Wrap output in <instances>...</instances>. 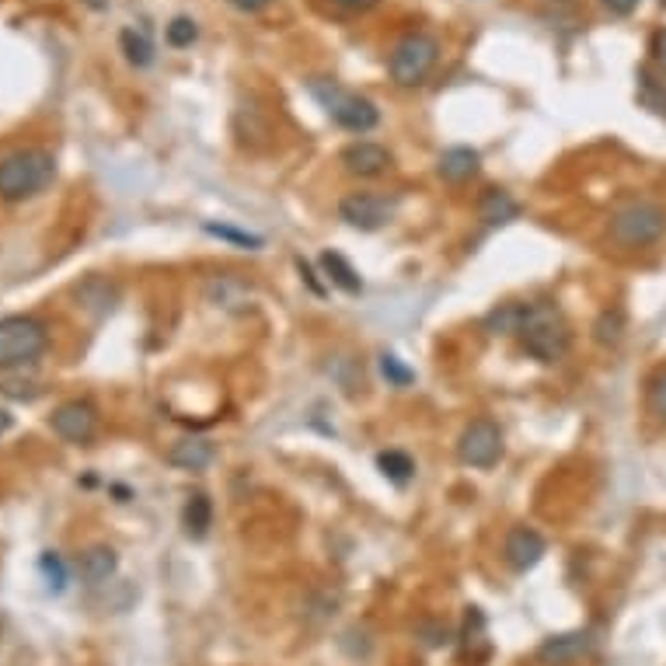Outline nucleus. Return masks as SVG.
Returning a JSON list of instances; mask_svg holds the SVG:
<instances>
[{"label": "nucleus", "mask_w": 666, "mask_h": 666, "mask_svg": "<svg viewBox=\"0 0 666 666\" xmlns=\"http://www.w3.org/2000/svg\"><path fill=\"white\" fill-rule=\"evenodd\" d=\"M377 468H381V475L388 482L405 485L415 475V461L405 451H384V454H377Z\"/></svg>", "instance_id": "obj_21"}, {"label": "nucleus", "mask_w": 666, "mask_h": 666, "mask_svg": "<svg viewBox=\"0 0 666 666\" xmlns=\"http://www.w3.org/2000/svg\"><path fill=\"white\" fill-rule=\"evenodd\" d=\"M39 569H42V575H46V583H50V590H63L66 586V569H63V559L56 551H42V559H39Z\"/></svg>", "instance_id": "obj_26"}, {"label": "nucleus", "mask_w": 666, "mask_h": 666, "mask_svg": "<svg viewBox=\"0 0 666 666\" xmlns=\"http://www.w3.org/2000/svg\"><path fill=\"white\" fill-rule=\"evenodd\" d=\"M331 8H339V11H346V14H363V11H373L381 0H328Z\"/></svg>", "instance_id": "obj_28"}, {"label": "nucleus", "mask_w": 666, "mask_h": 666, "mask_svg": "<svg viewBox=\"0 0 666 666\" xmlns=\"http://www.w3.org/2000/svg\"><path fill=\"white\" fill-rule=\"evenodd\" d=\"M213 457H216V447L207 436H182V440H175L168 451V464L179 472H203L213 464Z\"/></svg>", "instance_id": "obj_13"}, {"label": "nucleus", "mask_w": 666, "mask_h": 666, "mask_svg": "<svg viewBox=\"0 0 666 666\" xmlns=\"http://www.w3.org/2000/svg\"><path fill=\"white\" fill-rule=\"evenodd\" d=\"M381 373L388 377L391 384H398V388H405V384L415 381V373H412L402 360H398V357H391V352H384V357H381Z\"/></svg>", "instance_id": "obj_27"}, {"label": "nucleus", "mask_w": 666, "mask_h": 666, "mask_svg": "<svg viewBox=\"0 0 666 666\" xmlns=\"http://www.w3.org/2000/svg\"><path fill=\"white\" fill-rule=\"evenodd\" d=\"M436 60H440V42L426 32H409L405 39H398V46L391 50V60H388L391 81L402 87L423 84L433 74Z\"/></svg>", "instance_id": "obj_6"}, {"label": "nucleus", "mask_w": 666, "mask_h": 666, "mask_svg": "<svg viewBox=\"0 0 666 666\" xmlns=\"http://www.w3.org/2000/svg\"><path fill=\"white\" fill-rule=\"evenodd\" d=\"M321 269L328 273V279L336 283L342 294H349V297L363 294V279H360V273L346 262V255H339V252H325V255H321Z\"/></svg>", "instance_id": "obj_20"}, {"label": "nucleus", "mask_w": 666, "mask_h": 666, "mask_svg": "<svg viewBox=\"0 0 666 666\" xmlns=\"http://www.w3.org/2000/svg\"><path fill=\"white\" fill-rule=\"evenodd\" d=\"M50 426L66 443H92L95 433H98V412H95L92 402H81V398H74V402H63L50 415Z\"/></svg>", "instance_id": "obj_9"}, {"label": "nucleus", "mask_w": 666, "mask_h": 666, "mask_svg": "<svg viewBox=\"0 0 666 666\" xmlns=\"http://www.w3.org/2000/svg\"><path fill=\"white\" fill-rule=\"evenodd\" d=\"M653 405L666 415V373H659L653 381Z\"/></svg>", "instance_id": "obj_30"}, {"label": "nucleus", "mask_w": 666, "mask_h": 666, "mask_svg": "<svg viewBox=\"0 0 666 666\" xmlns=\"http://www.w3.org/2000/svg\"><path fill=\"white\" fill-rule=\"evenodd\" d=\"M601 4H604L611 14H621V18H625V14H632V11L638 8V0H601Z\"/></svg>", "instance_id": "obj_29"}, {"label": "nucleus", "mask_w": 666, "mask_h": 666, "mask_svg": "<svg viewBox=\"0 0 666 666\" xmlns=\"http://www.w3.org/2000/svg\"><path fill=\"white\" fill-rule=\"evenodd\" d=\"M478 216L485 220V224H509V220H517L520 216V203L509 192H503V189H488L485 195H482V203H478Z\"/></svg>", "instance_id": "obj_18"}, {"label": "nucleus", "mask_w": 666, "mask_h": 666, "mask_svg": "<svg viewBox=\"0 0 666 666\" xmlns=\"http://www.w3.org/2000/svg\"><path fill=\"white\" fill-rule=\"evenodd\" d=\"M517 336L524 342L527 357H535L538 363H559L572 346L569 318L562 315V307H554L548 300L524 307V321Z\"/></svg>", "instance_id": "obj_1"}, {"label": "nucleus", "mask_w": 666, "mask_h": 666, "mask_svg": "<svg viewBox=\"0 0 666 666\" xmlns=\"http://www.w3.org/2000/svg\"><path fill=\"white\" fill-rule=\"evenodd\" d=\"M478 161H482L478 150H472V147H451V150L440 154L436 171H440L443 182L461 186V182H472L475 175H478Z\"/></svg>", "instance_id": "obj_16"}, {"label": "nucleus", "mask_w": 666, "mask_h": 666, "mask_svg": "<svg viewBox=\"0 0 666 666\" xmlns=\"http://www.w3.org/2000/svg\"><path fill=\"white\" fill-rule=\"evenodd\" d=\"M252 286L237 276H213L207 283V300L224 310H249L252 307Z\"/></svg>", "instance_id": "obj_15"}, {"label": "nucleus", "mask_w": 666, "mask_h": 666, "mask_svg": "<svg viewBox=\"0 0 666 666\" xmlns=\"http://www.w3.org/2000/svg\"><path fill=\"white\" fill-rule=\"evenodd\" d=\"M203 231L210 234V237H220V241H228V244H237V249H249V252H258L262 249V234H252V231H237V228H231V224H203Z\"/></svg>", "instance_id": "obj_24"}, {"label": "nucleus", "mask_w": 666, "mask_h": 666, "mask_svg": "<svg viewBox=\"0 0 666 666\" xmlns=\"http://www.w3.org/2000/svg\"><path fill=\"white\" fill-rule=\"evenodd\" d=\"M46 349H50V331L39 318H29V315L0 318V370L29 367Z\"/></svg>", "instance_id": "obj_4"}, {"label": "nucleus", "mask_w": 666, "mask_h": 666, "mask_svg": "<svg viewBox=\"0 0 666 666\" xmlns=\"http://www.w3.org/2000/svg\"><path fill=\"white\" fill-rule=\"evenodd\" d=\"M653 60L659 63V71H666V29L656 32V39H653Z\"/></svg>", "instance_id": "obj_32"}, {"label": "nucleus", "mask_w": 666, "mask_h": 666, "mask_svg": "<svg viewBox=\"0 0 666 666\" xmlns=\"http://www.w3.org/2000/svg\"><path fill=\"white\" fill-rule=\"evenodd\" d=\"M84 4L92 8V11H105V8H108V0H84Z\"/></svg>", "instance_id": "obj_34"}, {"label": "nucleus", "mask_w": 666, "mask_h": 666, "mask_svg": "<svg viewBox=\"0 0 666 666\" xmlns=\"http://www.w3.org/2000/svg\"><path fill=\"white\" fill-rule=\"evenodd\" d=\"M310 95L321 102L331 123L349 133H370L377 123H381V113H377V105L370 98L346 92V87H339L336 81H310Z\"/></svg>", "instance_id": "obj_5"}, {"label": "nucleus", "mask_w": 666, "mask_h": 666, "mask_svg": "<svg viewBox=\"0 0 666 666\" xmlns=\"http://www.w3.org/2000/svg\"><path fill=\"white\" fill-rule=\"evenodd\" d=\"M77 569H81V580L87 586H105L116 575V569H119V554L108 548V545H92L87 551H81Z\"/></svg>", "instance_id": "obj_14"}, {"label": "nucleus", "mask_w": 666, "mask_h": 666, "mask_svg": "<svg viewBox=\"0 0 666 666\" xmlns=\"http://www.w3.org/2000/svg\"><path fill=\"white\" fill-rule=\"evenodd\" d=\"M56 161L50 150H14L8 158H0V199L4 203H21V199L39 195L53 182Z\"/></svg>", "instance_id": "obj_2"}, {"label": "nucleus", "mask_w": 666, "mask_h": 666, "mask_svg": "<svg viewBox=\"0 0 666 666\" xmlns=\"http://www.w3.org/2000/svg\"><path fill=\"white\" fill-rule=\"evenodd\" d=\"M182 527H186V535H189L192 541H203V538L210 535V527H213V503H210L207 493H192V496L186 499Z\"/></svg>", "instance_id": "obj_17"}, {"label": "nucleus", "mask_w": 666, "mask_h": 666, "mask_svg": "<svg viewBox=\"0 0 666 666\" xmlns=\"http://www.w3.org/2000/svg\"><path fill=\"white\" fill-rule=\"evenodd\" d=\"M593 339L601 346H607V349H617L621 339H625V315H621L617 307L604 310V315L596 318V325H593Z\"/></svg>", "instance_id": "obj_22"}, {"label": "nucleus", "mask_w": 666, "mask_h": 666, "mask_svg": "<svg viewBox=\"0 0 666 666\" xmlns=\"http://www.w3.org/2000/svg\"><path fill=\"white\" fill-rule=\"evenodd\" d=\"M457 457L468 468H493L503 457V430L493 423V419H475V423L464 426L461 440H457Z\"/></svg>", "instance_id": "obj_8"}, {"label": "nucleus", "mask_w": 666, "mask_h": 666, "mask_svg": "<svg viewBox=\"0 0 666 666\" xmlns=\"http://www.w3.org/2000/svg\"><path fill=\"white\" fill-rule=\"evenodd\" d=\"M228 4H231L234 11H241V14H255V11H262V8H269V0H228Z\"/></svg>", "instance_id": "obj_31"}, {"label": "nucleus", "mask_w": 666, "mask_h": 666, "mask_svg": "<svg viewBox=\"0 0 666 666\" xmlns=\"http://www.w3.org/2000/svg\"><path fill=\"white\" fill-rule=\"evenodd\" d=\"M398 213V199L384 192H349L339 203V216L357 231H381Z\"/></svg>", "instance_id": "obj_7"}, {"label": "nucleus", "mask_w": 666, "mask_h": 666, "mask_svg": "<svg viewBox=\"0 0 666 666\" xmlns=\"http://www.w3.org/2000/svg\"><path fill=\"white\" fill-rule=\"evenodd\" d=\"M165 39H168V46H175V50H186V46H192V42L199 39V25H195L192 18L179 14V18H171V21H168Z\"/></svg>", "instance_id": "obj_25"}, {"label": "nucleus", "mask_w": 666, "mask_h": 666, "mask_svg": "<svg viewBox=\"0 0 666 666\" xmlns=\"http://www.w3.org/2000/svg\"><path fill=\"white\" fill-rule=\"evenodd\" d=\"M666 234V207L653 199H632L611 213V237L621 249H649Z\"/></svg>", "instance_id": "obj_3"}, {"label": "nucleus", "mask_w": 666, "mask_h": 666, "mask_svg": "<svg viewBox=\"0 0 666 666\" xmlns=\"http://www.w3.org/2000/svg\"><path fill=\"white\" fill-rule=\"evenodd\" d=\"M524 307L527 304H499L493 315L485 318V328L496 331V336H517L524 321Z\"/></svg>", "instance_id": "obj_23"}, {"label": "nucleus", "mask_w": 666, "mask_h": 666, "mask_svg": "<svg viewBox=\"0 0 666 666\" xmlns=\"http://www.w3.org/2000/svg\"><path fill=\"white\" fill-rule=\"evenodd\" d=\"M342 168L349 175H357V179H377V175H384L391 168V150L370 140L349 144L342 150Z\"/></svg>", "instance_id": "obj_12"}, {"label": "nucleus", "mask_w": 666, "mask_h": 666, "mask_svg": "<svg viewBox=\"0 0 666 666\" xmlns=\"http://www.w3.org/2000/svg\"><path fill=\"white\" fill-rule=\"evenodd\" d=\"M593 653V635L590 632H562L541 642L538 659L545 666H572Z\"/></svg>", "instance_id": "obj_11"}, {"label": "nucleus", "mask_w": 666, "mask_h": 666, "mask_svg": "<svg viewBox=\"0 0 666 666\" xmlns=\"http://www.w3.org/2000/svg\"><path fill=\"white\" fill-rule=\"evenodd\" d=\"M548 551V541L538 535L535 527H514L503 541V559L514 572H530Z\"/></svg>", "instance_id": "obj_10"}, {"label": "nucleus", "mask_w": 666, "mask_h": 666, "mask_svg": "<svg viewBox=\"0 0 666 666\" xmlns=\"http://www.w3.org/2000/svg\"><path fill=\"white\" fill-rule=\"evenodd\" d=\"M11 430V412L8 409H0V436H4Z\"/></svg>", "instance_id": "obj_33"}, {"label": "nucleus", "mask_w": 666, "mask_h": 666, "mask_svg": "<svg viewBox=\"0 0 666 666\" xmlns=\"http://www.w3.org/2000/svg\"><path fill=\"white\" fill-rule=\"evenodd\" d=\"M551 4H569V0H551Z\"/></svg>", "instance_id": "obj_35"}, {"label": "nucleus", "mask_w": 666, "mask_h": 666, "mask_svg": "<svg viewBox=\"0 0 666 666\" xmlns=\"http://www.w3.org/2000/svg\"><path fill=\"white\" fill-rule=\"evenodd\" d=\"M119 50L126 53V60H129V66H137V71H144V66H150L154 63V39H150V32L140 25H129V29H123L119 32Z\"/></svg>", "instance_id": "obj_19"}]
</instances>
